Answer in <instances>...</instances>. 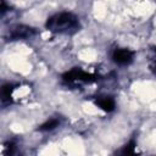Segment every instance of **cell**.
Segmentation results:
<instances>
[{
	"mask_svg": "<svg viewBox=\"0 0 156 156\" xmlns=\"http://www.w3.org/2000/svg\"><path fill=\"white\" fill-rule=\"evenodd\" d=\"M62 78H63V82H66L68 84L69 83H80V82L91 83V82H95L98 79L96 76H94L91 73H88V72H85L80 68H73V69L66 72L62 76Z\"/></svg>",
	"mask_w": 156,
	"mask_h": 156,
	"instance_id": "2",
	"label": "cell"
},
{
	"mask_svg": "<svg viewBox=\"0 0 156 156\" xmlns=\"http://www.w3.org/2000/svg\"><path fill=\"white\" fill-rule=\"evenodd\" d=\"M134 150H135V143L132 140L130 143H128L123 150H122V154H134Z\"/></svg>",
	"mask_w": 156,
	"mask_h": 156,
	"instance_id": "7",
	"label": "cell"
},
{
	"mask_svg": "<svg viewBox=\"0 0 156 156\" xmlns=\"http://www.w3.org/2000/svg\"><path fill=\"white\" fill-rule=\"evenodd\" d=\"M133 57H134V52L128 49H116L112 52L113 62L117 65H121V66L129 65L133 61Z\"/></svg>",
	"mask_w": 156,
	"mask_h": 156,
	"instance_id": "3",
	"label": "cell"
},
{
	"mask_svg": "<svg viewBox=\"0 0 156 156\" xmlns=\"http://www.w3.org/2000/svg\"><path fill=\"white\" fill-rule=\"evenodd\" d=\"M34 34V30L27 26H17L10 34L11 39H26Z\"/></svg>",
	"mask_w": 156,
	"mask_h": 156,
	"instance_id": "4",
	"label": "cell"
},
{
	"mask_svg": "<svg viewBox=\"0 0 156 156\" xmlns=\"http://www.w3.org/2000/svg\"><path fill=\"white\" fill-rule=\"evenodd\" d=\"M45 27L48 30L54 32V33H65V34H71L74 33L79 29V20L76 15L72 12H60L55 13L54 16L49 17Z\"/></svg>",
	"mask_w": 156,
	"mask_h": 156,
	"instance_id": "1",
	"label": "cell"
},
{
	"mask_svg": "<svg viewBox=\"0 0 156 156\" xmlns=\"http://www.w3.org/2000/svg\"><path fill=\"white\" fill-rule=\"evenodd\" d=\"M58 124H60L58 119H56V118H51V119L46 121L45 123H43V124L39 127V130H43V132L52 130V129H55V128H56Z\"/></svg>",
	"mask_w": 156,
	"mask_h": 156,
	"instance_id": "6",
	"label": "cell"
},
{
	"mask_svg": "<svg viewBox=\"0 0 156 156\" xmlns=\"http://www.w3.org/2000/svg\"><path fill=\"white\" fill-rule=\"evenodd\" d=\"M96 106H99L101 110H104L105 112H111L115 110V100L110 96H99L95 100Z\"/></svg>",
	"mask_w": 156,
	"mask_h": 156,
	"instance_id": "5",
	"label": "cell"
}]
</instances>
